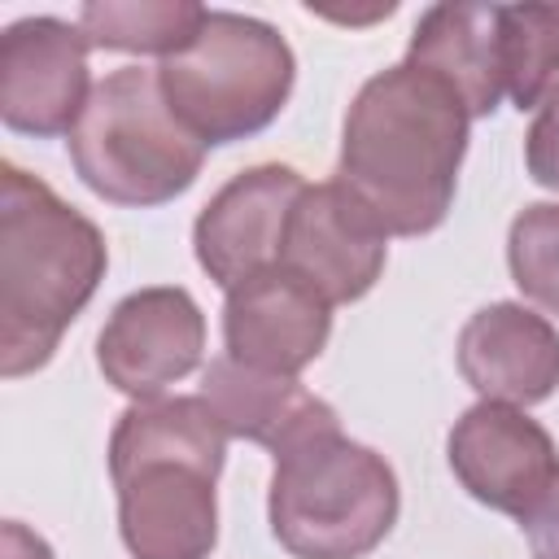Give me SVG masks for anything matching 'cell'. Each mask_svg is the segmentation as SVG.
Returning a JSON list of instances; mask_svg holds the SVG:
<instances>
[{"instance_id": "cell-1", "label": "cell", "mask_w": 559, "mask_h": 559, "mask_svg": "<svg viewBox=\"0 0 559 559\" xmlns=\"http://www.w3.org/2000/svg\"><path fill=\"white\" fill-rule=\"evenodd\" d=\"M467 127L454 87L402 57L354 92L332 179L384 236H428L454 205Z\"/></svg>"}, {"instance_id": "cell-2", "label": "cell", "mask_w": 559, "mask_h": 559, "mask_svg": "<svg viewBox=\"0 0 559 559\" xmlns=\"http://www.w3.org/2000/svg\"><path fill=\"white\" fill-rule=\"evenodd\" d=\"M227 432L201 393L131 402L109 432L118 533L131 559H210Z\"/></svg>"}, {"instance_id": "cell-3", "label": "cell", "mask_w": 559, "mask_h": 559, "mask_svg": "<svg viewBox=\"0 0 559 559\" xmlns=\"http://www.w3.org/2000/svg\"><path fill=\"white\" fill-rule=\"evenodd\" d=\"M109 271L105 231L17 162L0 166V376L52 362Z\"/></svg>"}, {"instance_id": "cell-4", "label": "cell", "mask_w": 559, "mask_h": 559, "mask_svg": "<svg viewBox=\"0 0 559 559\" xmlns=\"http://www.w3.org/2000/svg\"><path fill=\"white\" fill-rule=\"evenodd\" d=\"M402 489L384 454L323 428L275 454L266 515L293 559H367L397 524Z\"/></svg>"}, {"instance_id": "cell-5", "label": "cell", "mask_w": 559, "mask_h": 559, "mask_svg": "<svg viewBox=\"0 0 559 559\" xmlns=\"http://www.w3.org/2000/svg\"><path fill=\"white\" fill-rule=\"evenodd\" d=\"M74 175L109 205L153 210L183 197L201 166L205 144L166 105L157 70H109L66 135Z\"/></svg>"}, {"instance_id": "cell-6", "label": "cell", "mask_w": 559, "mask_h": 559, "mask_svg": "<svg viewBox=\"0 0 559 559\" xmlns=\"http://www.w3.org/2000/svg\"><path fill=\"white\" fill-rule=\"evenodd\" d=\"M157 83L179 122L214 148L249 140L280 118L297 83V57L271 22L210 9L197 39L157 66Z\"/></svg>"}, {"instance_id": "cell-7", "label": "cell", "mask_w": 559, "mask_h": 559, "mask_svg": "<svg viewBox=\"0 0 559 559\" xmlns=\"http://www.w3.org/2000/svg\"><path fill=\"white\" fill-rule=\"evenodd\" d=\"M87 35L66 17H17L0 31V122L17 135H70L92 96Z\"/></svg>"}, {"instance_id": "cell-8", "label": "cell", "mask_w": 559, "mask_h": 559, "mask_svg": "<svg viewBox=\"0 0 559 559\" xmlns=\"http://www.w3.org/2000/svg\"><path fill=\"white\" fill-rule=\"evenodd\" d=\"M205 354V314L197 297L179 284H153L127 293L100 336L96 367L105 384L127 393L131 402H153L183 376L201 367Z\"/></svg>"}, {"instance_id": "cell-9", "label": "cell", "mask_w": 559, "mask_h": 559, "mask_svg": "<svg viewBox=\"0 0 559 559\" xmlns=\"http://www.w3.org/2000/svg\"><path fill=\"white\" fill-rule=\"evenodd\" d=\"M445 459L454 480L489 511L524 520L559 472V450L550 432L507 402L467 406L450 437Z\"/></svg>"}, {"instance_id": "cell-10", "label": "cell", "mask_w": 559, "mask_h": 559, "mask_svg": "<svg viewBox=\"0 0 559 559\" xmlns=\"http://www.w3.org/2000/svg\"><path fill=\"white\" fill-rule=\"evenodd\" d=\"M301 192L306 179L280 162H262L231 175L192 223V249L201 271L223 293H231L249 275L280 266L284 227Z\"/></svg>"}, {"instance_id": "cell-11", "label": "cell", "mask_w": 559, "mask_h": 559, "mask_svg": "<svg viewBox=\"0 0 559 559\" xmlns=\"http://www.w3.org/2000/svg\"><path fill=\"white\" fill-rule=\"evenodd\" d=\"M384 258H389L384 227L336 179L306 183L284 227L280 266L301 275L332 306H345L376 288V280L384 275Z\"/></svg>"}, {"instance_id": "cell-12", "label": "cell", "mask_w": 559, "mask_h": 559, "mask_svg": "<svg viewBox=\"0 0 559 559\" xmlns=\"http://www.w3.org/2000/svg\"><path fill=\"white\" fill-rule=\"evenodd\" d=\"M332 336V301L288 266H271L236 284L223 301L227 358L271 371L301 376Z\"/></svg>"}, {"instance_id": "cell-13", "label": "cell", "mask_w": 559, "mask_h": 559, "mask_svg": "<svg viewBox=\"0 0 559 559\" xmlns=\"http://www.w3.org/2000/svg\"><path fill=\"white\" fill-rule=\"evenodd\" d=\"M459 376L480 402L537 406L559 389V332L524 301H489L459 332Z\"/></svg>"}, {"instance_id": "cell-14", "label": "cell", "mask_w": 559, "mask_h": 559, "mask_svg": "<svg viewBox=\"0 0 559 559\" xmlns=\"http://www.w3.org/2000/svg\"><path fill=\"white\" fill-rule=\"evenodd\" d=\"M201 397L210 402L227 437L253 441L271 454H284L310 432L341 428L336 411L314 397L297 376L253 371L227 354L201 371Z\"/></svg>"}, {"instance_id": "cell-15", "label": "cell", "mask_w": 559, "mask_h": 559, "mask_svg": "<svg viewBox=\"0 0 559 559\" xmlns=\"http://www.w3.org/2000/svg\"><path fill=\"white\" fill-rule=\"evenodd\" d=\"M406 61L450 83L472 122L489 118L507 96L498 4H428L411 31Z\"/></svg>"}, {"instance_id": "cell-16", "label": "cell", "mask_w": 559, "mask_h": 559, "mask_svg": "<svg viewBox=\"0 0 559 559\" xmlns=\"http://www.w3.org/2000/svg\"><path fill=\"white\" fill-rule=\"evenodd\" d=\"M205 13L210 9L197 0H87L79 31L100 52H153L166 61L197 39Z\"/></svg>"}, {"instance_id": "cell-17", "label": "cell", "mask_w": 559, "mask_h": 559, "mask_svg": "<svg viewBox=\"0 0 559 559\" xmlns=\"http://www.w3.org/2000/svg\"><path fill=\"white\" fill-rule=\"evenodd\" d=\"M502 79L515 109H537L559 83V4H498Z\"/></svg>"}, {"instance_id": "cell-18", "label": "cell", "mask_w": 559, "mask_h": 559, "mask_svg": "<svg viewBox=\"0 0 559 559\" xmlns=\"http://www.w3.org/2000/svg\"><path fill=\"white\" fill-rule=\"evenodd\" d=\"M507 266L533 306L559 314V201H533L511 218Z\"/></svg>"}, {"instance_id": "cell-19", "label": "cell", "mask_w": 559, "mask_h": 559, "mask_svg": "<svg viewBox=\"0 0 559 559\" xmlns=\"http://www.w3.org/2000/svg\"><path fill=\"white\" fill-rule=\"evenodd\" d=\"M524 166L537 188L559 192V83L542 96L528 135H524Z\"/></svg>"}, {"instance_id": "cell-20", "label": "cell", "mask_w": 559, "mask_h": 559, "mask_svg": "<svg viewBox=\"0 0 559 559\" xmlns=\"http://www.w3.org/2000/svg\"><path fill=\"white\" fill-rule=\"evenodd\" d=\"M533 559H559V472L550 480V489L542 493V502L520 520Z\"/></svg>"}, {"instance_id": "cell-21", "label": "cell", "mask_w": 559, "mask_h": 559, "mask_svg": "<svg viewBox=\"0 0 559 559\" xmlns=\"http://www.w3.org/2000/svg\"><path fill=\"white\" fill-rule=\"evenodd\" d=\"M0 559H52V546L31 533L22 520H4L0 528Z\"/></svg>"}]
</instances>
